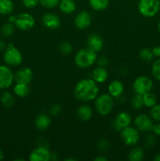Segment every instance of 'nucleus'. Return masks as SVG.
I'll list each match as a JSON object with an SVG mask.
<instances>
[{"instance_id":"obj_1","label":"nucleus","mask_w":160,"mask_h":161,"mask_svg":"<svg viewBox=\"0 0 160 161\" xmlns=\"http://www.w3.org/2000/svg\"><path fill=\"white\" fill-rule=\"evenodd\" d=\"M99 92L98 85L92 78L79 80L74 88V96L77 100L82 102L94 101L99 95Z\"/></svg>"},{"instance_id":"obj_2","label":"nucleus","mask_w":160,"mask_h":161,"mask_svg":"<svg viewBox=\"0 0 160 161\" xmlns=\"http://www.w3.org/2000/svg\"><path fill=\"white\" fill-rule=\"evenodd\" d=\"M97 53L89 47L78 50L75 55V63L80 69H88L93 65L97 61Z\"/></svg>"},{"instance_id":"obj_3","label":"nucleus","mask_w":160,"mask_h":161,"mask_svg":"<svg viewBox=\"0 0 160 161\" xmlns=\"http://www.w3.org/2000/svg\"><path fill=\"white\" fill-rule=\"evenodd\" d=\"M115 106V98L109 94H99L94 100L96 111L101 116L110 114Z\"/></svg>"},{"instance_id":"obj_4","label":"nucleus","mask_w":160,"mask_h":161,"mask_svg":"<svg viewBox=\"0 0 160 161\" xmlns=\"http://www.w3.org/2000/svg\"><path fill=\"white\" fill-rule=\"evenodd\" d=\"M3 61L9 67H17L23 61V55L13 43H9L4 50Z\"/></svg>"},{"instance_id":"obj_5","label":"nucleus","mask_w":160,"mask_h":161,"mask_svg":"<svg viewBox=\"0 0 160 161\" xmlns=\"http://www.w3.org/2000/svg\"><path fill=\"white\" fill-rule=\"evenodd\" d=\"M137 9L141 16L147 18L153 17L160 10V0H140Z\"/></svg>"},{"instance_id":"obj_6","label":"nucleus","mask_w":160,"mask_h":161,"mask_svg":"<svg viewBox=\"0 0 160 161\" xmlns=\"http://www.w3.org/2000/svg\"><path fill=\"white\" fill-rule=\"evenodd\" d=\"M153 81L147 75H140L136 77L133 83V90L135 94H143L152 91Z\"/></svg>"},{"instance_id":"obj_7","label":"nucleus","mask_w":160,"mask_h":161,"mask_svg":"<svg viewBox=\"0 0 160 161\" xmlns=\"http://www.w3.org/2000/svg\"><path fill=\"white\" fill-rule=\"evenodd\" d=\"M120 136L124 144L128 146H136L139 142L140 133L134 127L128 126L121 130Z\"/></svg>"},{"instance_id":"obj_8","label":"nucleus","mask_w":160,"mask_h":161,"mask_svg":"<svg viewBox=\"0 0 160 161\" xmlns=\"http://www.w3.org/2000/svg\"><path fill=\"white\" fill-rule=\"evenodd\" d=\"M133 126L139 132L150 133L154 126V120L150 115L148 116L147 114H140L133 119Z\"/></svg>"},{"instance_id":"obj_9","label":"nucleus","mask_w":160,"mask_h":161,"mask_svg":"<svg viewBox=\"0 0 160 161\" xmlns=\"http://www.w3.org/2000/svg\"><path fill=\"white\" fill-rule=\"evenodd\" d=\"M14 82V73L10 67L6 64H0V90L10 87Z\"/></svg>"},{"instance_id":"obj_10","label":"nucleus","mask_w":160,"mask_h":161,"mask_svg":"<svg viewBox=\"0 0 160 161\" xmlns=\"http://www.w3.org/2000/svg\"><path fill=\"white\" fill-rule=\"evenodd\" d=\"M35 20L31 14L28 13H21L17 15V20L14 25L20 31H29L35 26Z\"/></svg>"},{"instance_id":"obj_11","label":"nucleus","mask_w":160,"mask_h":161,"mask_svg":"<svg viewBox=\"0 0 160 161\" xmlns=\"http://www.w3.org/2000/svg\"><path fill=\"white\" fill-rule=\"evenodd\" d=\"M132 123V118L130 113L127 112L122 111L116 115L114 121H113L112 127L117 131H121L125 127L130 126Z\"/></svg>"},{"instance_id":"obj_12","label":"nucleus","mask_w":160,"mask_h":161,"mask_svg":"<svg viewBox=\"0 0 160 161\" xmlns=\"http://www.w3.org/2000/svg\"><path fill=\"white\" fill-rule=\"evenodd\" d=\"M74 23L78 29L85 30L91 25L92 16L88 11L82 10L75 15Z\"/></svg>"},{"instance_id":"obj_13","label":"nucleus","mask_w":160,"mask_h":161,"mask_svg":"<svg viewBox=\"0 0 160 161\" xmlns=\"http://www.w3.org/2000/svg\"><path fill=\"white\" fill-rule=\"evenodd\" d=\"M33 76L34 75L31 69L29 67H22L14 74V81L17 83L29 85L32 81Z\"/></svg>"},{"instance_id":"obj_14","label":"nucleus","mask_w":160,"mask_h":161,"mask_svg":"<svg viewBox=\"0 0 160 161\" xmlns=\"http://www.w3.org/2000/svg\"><path fill=\"white\" fill-rule=\"evenodd\" d=\"M51 158V152L48 147L38 146L33 149L29 155L30 161H49Z\"/></svg>"},{"instance_id":"obj_15","label":"nucleus","mask_w":160,"mask_h":161,"mask_svg":"<svg viewBox=\"0 0 160 161\" xmlns=\"http://www.w3.org/2000/svg\"><path fill=\"white\" fill-rule=\"evenodd\" d=\"M42 22L45 28L50 30L57 29L61 25V20L59 16L51 12L46 13L42 16Z\"/></svg>"},{"instance_id":"obj_16","label":"nucleus","mask_w":160,"mask_h":161,"mask_svg":"<svg viewBox=\"0 0 160 161\" xmlns=\"http://www.w3.org/2000/svg\"><path fill=\"white\" fill-rule=\"evenodd\" d=\"M87 46L89 48L97 52L100 51L104 47V40L97 33H91L88 36L86 39Z\"/></svg>"},{"instance_id":"obj_17","label":"nucleus","mask_w":160,"mask_h":161,"mask_svg":"<svg viewBox=\"0 0 160 161\" xmlns=\"http://www.w3.org/2000/svg\"><path fill=\"white\" fill-rule=\"evenodd\" d=\"M124 85L119 80H113L109 83L108 86V94L112 96L114 98H119L123 94L124 92Z\"/></svg>"},{"instance_id":"obj_18","label":"nucleus","mask_w":160,"mask_h":161,"mask_svg":"<svg viewBox=\"0 0 160 161\" xmlns=\"http://www.w3.org/2000/svg\"><path fill=\"white\" fill-rule=\"evenodd\" d=\"M51 124V119L50 116L45 113H41L35 119V126L40 131L47 130Z\"/></svg>"},{"instance_id":"obj_19","label":"nucleus","mask_w":160,"mask_h":161,"mask_svg":"<svg viewBox=\"0 0 160 161\" xmlns=\"http://www.w3.org/2000/svg\"><path fill=\"white\" fill-rule=\"evenodd\" d=\"M108 72L105 67L98 66L96 67L93 70L92 79L98 84V83H103L108 80Z\"/></svg>"},{"instance_id":"obj_20","label":"nucleus","mask_w":160,"mask_h":161,"mask_svg":"<svg viewBox=\"0 0 160 161\" xmlns=\"http://www.w3.org/2000/svg\"><path fill=\"white\" fill-rule=\"evenodd\" d=\"M58 6L60 10L64 14H73L77 8L75 0H60Z\"/></svg>"},{"instance_id":"obj_21","label":"nucleus","mask_w":160,"mask_h":161,"mask_svg":"<svg viewBox=\"0 0 160 161\" xmlns=\"http://www.w3.org/2000/svg\"><path fill=\"white\" fill-rule=\"evenodd\" d=\"M77 117L82 121H88L92 118L93 110L87 105H82L76 110Z\"/></svg>"},{"instance_id":"obj_22","label":"nucleus","mask_w":160,"mask_h":161,"mask_svg":"<svg viewBox=\"0 0 160 161\" xmlns=\"http://www.w3.org/2000/svg\"><path fill=\"white\" fill-rule=\"evenodd\" d=\"M144 152L140 146H134L129 151L127 158L130 161H141L144 159Z\"/></svg>"},{"instance_id":"obj_23","label":"nucleus","mask_w":160,"mask_h":161,"mask_svg":"<svg viewBox=\"0 0 160 161\" xmlns=\"http://www.w3.org/2000/svg\"><path fill=\"white\" fill-rule=\"evenodd\" d=\"M13 91L14 95L20 97V98H23V97H27L30 94L29 85L16 83L13 88Z\"/></svg>"},{"instance_id":"obj_24","label":"nucleus","mask_w":160,"mask_h":161,"mask_svg":"<svg viewBox=\"0 0 160 161\" xmlns=\"http://www.w3.org/2000/svg\"><path fill=\"white\" fill-rule=\"evenodd\" d=\"M0 102L5 108H11L15 103V97L13 94L9 91H4L2 93L0 97Z\"/></svg>"},{"instance_id":"obj_25","label":"nucleus","mask_w":160,"mask_h":161,"mask_svg":"<svg viewBox=\"0 0 160 161\" xmlns=\"http://www.w3.org/2000/svg\"><path fill=\"white\" fill-rule=\"evenodd\" d=\"M14 9L13 0H0V14L9 16Z\"/></svg>"},{"instance_id":"obj_26","label":"nucleus","mask_w":160,"mask_h":161,"mask_svg":"<svg viewBox=\"0 0 160 161\" xmlns=\"http://www.w3.org/2000/svg\"><path fill=\"white\" fill-rule=\"evenodd\" d=\"M91 9L95 11H104L109 6V0H89Z\"/></svg>"},{"instance_id":"obj_27","label":"nucleus","mask_w":160,"mask_h":161,"mask_svg":"<svg viewBox=\"0 0 160 161\" xmlns=\"http://www.w3.org/2000/svg\"><path fill=\"white\" fill-rule=\"evenodd\" d=\"M143 102H144V106L147 108H151L157 104V97L153 93L147 92L146 94H143Z\"/></svg>"},{"instance_id":"obj_28","label":"nucleus","mask_w":160,"mask_h":161,"mask_svg":"<svg viewBox=\"0 0 160 161\" xmlns=\"http://www.w3.org/2000/svg\"><path fill=\"white\" fill-rule=\"evenodd\" d=\"M15 30V25L14 24L10 23V22H6L2 26L1 33L4 37H9L12 36Z\"/></svg>"},{"instance_id":"obj_29","label":"nucleus","mask_w":160,"mask_h":161,"mask_svg":"<svg viewBox=\"0 0 160 161\" xmlns=\"http://www.w3.org/2000/svg\"><path fill=\"white\" fill-rule=\"evenodd\" d=\"M131 105L133 109L140 110L144 107V102H143V96L141 94H135L132 97Z\"/></svg>"},{"instance_id":"obj_30","label":"nucleus","mask_w":160,"mask_h":161,"mask_svg":"<svg viewBox=\"0 0 160 161\" xmlns=\"http://www.w3.org/2000/svg\"><path fill=\"white\" fill-rule=\"evenodd\" d=\"M139 56L141 60L146 61V62H150L155 58L153 53H152V50L149 48L141 49L139 53Z\"/></svg>"},{"instance_id":"obj_31","label":"nucleus","mask_w":160,"mask_h":161,"mask_svg":"<svg viewBox=\"0 0 160 161\" xmlns=\"http://www.w3.org/2000/svg\"><path fill=\"white\" fill-rule=\"evenodd\" d=\"M59 51L64 55H69L73 51V47L72 44L67 41H64L59 45Z\"/></svg>"},{"instance_id":"obj_32","label":"nucleus","mask_w":160,"mask_h":161,"mask_svg":"<svg viewBox=\"0 0 160 161\" xmlns=\"http://www.w3.org/2000/svg\"><path fill=\"white\" fill-rule=\"evenodd\" d=\"M152 73L155 80L160 81V58L155 60L152 64Z\"/></svg>"},{"instance_id":"obj_33","label":"nucleus","mask_w":160,"mask_h":161,"mask_svg":"<svg viewBox=\"0 0 160 161\" xmlns=\"http://www.w3.org/2000/svg\"><path fill=\"white\" fill-rule=\"evenodd\" d=\"M150 116L154 121L160 122V104L157 103L156 105L151 108Z\"/></svg>"},{"instance_id":"obj_34","label":"nucleus","mask_w":160,"mask_h":161,"mask_svg":"<svg viewBox=\"0 0 160 161\" xmlns=\"http://www.w3.org/2000/svg\"><path fill=\"white\" fill-rule=\"evenodd\" d=\"M60 0H39V4L46 9H53L58 6Z\"/></svg>"},{"instance_id":"obj_35","label":"nucleus","mask_w":160,"mask_h":161,"mask_svg":"<svg viewBox=\"0 0 160 161\" xmlns=\"http://www.w3.org/2000/svg\"><path fill=\"white\" fill-rule=\"evenodd\" d=\"M24 6L28 9H33L39 4V0H21Z\"/></svg>"},{"instance_id":"obj_36","label":"nucleus","mask_w":160,"mask_h":161,"mask_svg":"<svg viewBox=\"0 0 160 161\" xmlns=\"http://www.w3.org/2000/svg\"><path fill=\"white\" fill-rule=\"evenodd\" d=\"M61 112V106L60 104H53L50 108V113L51 116H56L59 115Z\"/></svg>"},{"instance_id":"obj_37","label":"nucleus","mask_w":160,"mask_h":161,"mask_svg":"<svg viewBox=\"0 0 160 161\" xmlns=\"http://www.w3.org/2000/svg\"><path fill=\"white\" fill-rule=\"evenodd\" d=\"M155 143V136L152 134H147L144 138V146L146 147H151Z\"/></svg>"},{"instance_id":"obj_38","label":"nucleus","mask_w":160,"mask_h":161,"mask_svg":"<svg viewBox=\"0 0 160 161\" xmlns=\"http://www.w3.org/2000/svg\"><path fill=\"white\" fill-rule=\"evenodd\" d=\"M96 62L97 63L98 66H101V67H106V66L108 64V63H109V60H108V58H107V57L101 56V57H99V58H97V61H96Z\"/></svg>"},{"instance_id":"obj_39","label":"nucleus","mask_w":160,"mask_h":161,"mask_svg":"<svg viewBox=\"0 0 160 161\" xmlns=\"http://www.w3.org/2000/svg\"><path fill=\"white\" fill-rule=\"evenodd\" d=\"M109 147V142L108 140L102 139L100 142H98V149L100 151H106Z\"/></svg>"},{"instance_id":"obj_40","label":"nucleus","mask_w":160,"mask_h":161,"mask_svg":"<svg viewBox=\"0 0 160 161\" xmlns=\"http://www.w3.org/2000/svg\"><path fill=\"white\" fill-rule=\"evenodd\" d=\"M152 132H153V134L155 135L160 136V122H158V124H154Z\"/></svg>"},{"instance_id":"obj_41","label":"nucleus","mask_w":160,"mask_h":161,"mask_svg":"<svg viewBox=\"0 0 160 161\" xmlns=\"http://www.w3.org/2000/svg\"><path fill=\"white\" fill-rule=\"evenodd\" d=\"M152 53H153L154 54V57L158 58H160V45L154 47L152 49Z\"/></svg>"},{"instance_id":"obj_42","label":"nucleus","mask_w":160,"mask_h":161,"mask_svg":"<svg viewBox=\"0 0 160 161\" xmlns=\"http://www.w3.org/2000/svg\"><path fill=\"white\" fill-rule=\"evenodd\" d=\"M94 161H108V159L106 157L103 155H100V156H97V157L93 159Z\"/></svg>"},{"instance_id":"obj_43","label":"nucleus","mask_w":160,"mask_h":161,"mask_svg":"<svg viewBox=\"0 0 160 161\" xmlns=\"http://www.w3.org/2000/svg\"><path fill=\"white\" fill-rule=\"evenodd\" d=\"M16 20H17V15H12V14H9V17H8V21L10 22L12 24H15Z\"/></svg>"},{"instance_id":"obj_44","label":"nucleus","mask_w":160,"mask_h":161,"mask_svg":"<svg viewBox=\"0 0 160 161\" xmlns=\"http://www.w3.org/2000/svg\"><path fill=\"white\" fill-rule=\"evenodd\" d=\"M6 44H5V42H3V40H0V51H2V50H5V49H6Z\"/></svg>"},{"instance_id":"obj_45","label":"nucleus","mask_w":160,"mask_h":161,"mask_svg":"<svg viewBox=\"0 0 160 161\" xmlns=\"http://www.w3.org/2000/svg\"><path fill=\"white\" fill-rule=\"evenodd\" d=\"M3 158H4V153H3V149L0 148V160H3Z\"/></svg>"},{"instance_id":"obj_46","label":"nucleus","mask_w":160,"mask_h":161,"mask_svg":"<svg viewBox=\"0 0 160 161\" xmlns=\"http://www.w3.org/2000/svg\"><path fill=\"white\" fill-rule=\"evenodd\" d=\"M77 159L74 158V157H67V158L64 159V161H76Z\"/></svg>"},{"instance_id":"obj_47","label":"nucleus","mask_w":160,"mask_h":161,"mask_svg":"<svg viewBox=\"0 0 160 161\" xmlns=\"http://www.w3.org/2000/svg\"><path fill=\"white\" fill-rule=\"evenodd\" d=\"M154 160L155 161H160V153H158L155 155V157H154Z\"/></svg>"},{"instance_id":"obj_48","label":"nucleus","mask_w":160,"mask_h":161,"mask_svg":"<svg viewBox=\"0 0 160 161\" xmlns=\"http://www.w3.org/2000/svg\"><path fill=\"white\" fill-rule=\"evenodd\" d=\"M158 30L160 31V20L158 21Z\"/></svg>"},{"instance_id":"obj_49","label":"nucleus","mask_w":160,"mask_h":161,"mask_svg":"<svg viewBox=\"0 0 160 161\" xmlns=\"http://www.w3.org/2000/svg\"><path fill=\"white\" fill-rule=\"evenodd\" d=\"M159 11H160V10H159Z\"/></svg>"}]
</instances>
